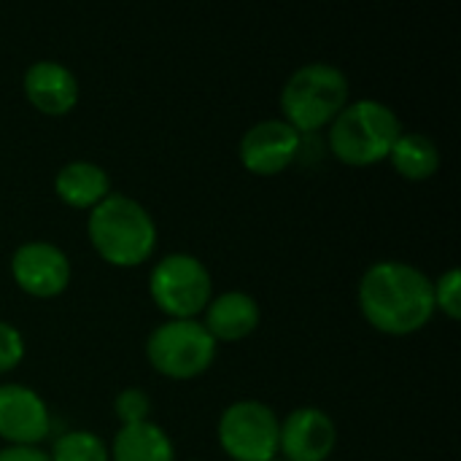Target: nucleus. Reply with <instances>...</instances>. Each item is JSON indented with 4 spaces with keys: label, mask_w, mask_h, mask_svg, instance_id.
<instances>
[{
    "label": "nucleus",
    "mask_w": 461,
    "mask_h": 461,
    "mask_svg": "<svg viewBox=\"0 0 461 461\" xmlns=\"http://www.w3.org/2000/svg\"><path fill=\"white\" fill-rule=\"evenodd\" d=\"M359 308L365 319L389 335H411L435 313L432 278L405 259H378L359 278Z\"/></svg>",
    "instance_id": "nucleus-1"
},
{
    "label": "nucleus",
    "mask_w": 461,
    "mask_h": 461,
    "mask_svg": "<svg viewBox=\"0 0 461 461\" xmlns=\"http://www.w3.org/2000/svg\"><path fill=\"white\" fill-rule=\"evenodd\" d=\"M86 232L95 251L116 267L140 265L157 246L154 216L143 203L122 192H111L89 211Z\"/></svg>",
    "instance_id": "nucleus-2"
},
{
    "label": "nucleus",
    "mask_w": 461,
    "mask_h": 461,
    "mask_svg": "<svg viewBox=\"0 0 461 461\" xmlns=\"http://www.w3.org/2000/svg\"><path fill=\"white\" fill-rule=\"evenodd\" d=\"M400 132L402 122L392 105L375 97H359L346 103L330 122V149L340 162L362 167L386 159Z\"/></svg>",
    "instance_id": "nucleus-3"
},
{
    "label": "nucleus",
    "mask_w": 461,
    "mask_h": 461,
    "mask_svg": "<svg viewBox=\"0 0 461 461\" xmlns=\"http://www.w3.org/2000/svg\"><path fill=\"white\" fill-rule=\"evenodd\" d=\"M348 103V76L332 62H305L281 86V111L297 132L327 127Z\"/></svg>",
    "instance_id": "nucleus-4"
},
{
    "label": "nucleus",
    "mask_w": 461,
    "mask_h": 461,
    "mask_svg": "<svg viewBox=\"0 0 461 461\" xmlns=\"http://www.w3.org/2000/svg\"><path fill=\"white\" fill-rule=\"evenodd\" d=\"M149 292L167 319H197L213 297L211 270L189 251H170L151 267Z\"/></svg>",
    "instance_id": "nucleus-5"
},
{
    "label": "nucleus",
    "mask_w": 461,
    "mask_h": 461,
    "mask_svg": "<svg viewBox=\"0 0 461 461\" xmlns=\"http://www.w3.org/2000/svg\"><path fill=\"white\" fill-rule=\"evenodd\" d=\"M151 367L167 378H194L216 359V340L200 319H167L146 338Z\"/></svg>",
    "instance_id": "nucleus-6"
},
{
    "label": "nucleus",
    "mask_w": 461,
    "mask_h": 461,
    "mask_svg": "<svg viewBox=\"0 0 461 461\" xmlns=\"http://www.w3.org/2000/svg\"><path fill=\"white\" fill-rule=\"evenodd\" d=\"M281 419L262 400H238L219 416V443L235 461H276Z\"/></svg>",
    "instance_id": "nucleus-7"
},
{
    "label": "nucleus",
    "mask_w": 461,
    "mask_h": 461,
    "mask_svg": "<svg viewBox=\"0 0 461 461\" xmlns=\"http://www.w3.org/2000/svg\"><path fill=\"white\" fill-rule=\"evenodd\" d=\"M14 281L32 297H54L70 284V259L51 240H24L11 254Z\"/></svg>",
    "instance_id": "nucleus-8"
},
{
    "label": "nucleus",
    "mask_w": 461,
    "mask_h": 461,
    "mask_svg": "<svg viewBox=\"0 0 461 461\" xmlns=\"http://www.w3.org/2000/svg\"><path fill=\"white\" fill-rule=\"evenodd\" d=\"M300 146L303 132H297L286 119H262L243 132L238 157L251 173L276 176L294 162Z\"/></svg>",
    "instance_id": "nucleus-9"
},
{
    "label": "nucleus",
    "mask_w": 461,
    "mask_h": 461,
    "mask_svg": "<svg viewBox=\"0 0 461 461\" xmlns=\"http://www.w3.org/2000/svg\"><path fill=\"white\" fill-rule=\"evenodd\" d=\"M338 443L332 416L316 405L294 408L278 427V451L286 461H324Z\"/></svg>",
    "instance_id": "nucleus-10"
},
{
    "label": "nucleus",
    "mask_w": 461,
    "mask_h": 461,
    "mask_svg": "<svg viewBox=\"0 0 461 461\" xmlns=\"http://www.w3.org/2000/svg\"><path fill=\"white\" fill-rule=\"evenodd\" d=\"M51 429L46 400L24 384H0V438L11 446H38Z\"/></svg>",
    "instance_id": "nucleus-11"
},
{
    "label": "nucleus",
    "mask_w": 461,
    "mask_h": 461,
    "mask_svg": "<svg viewBox=\"0 0 461 461\" xmlns=\"http://www.w3.org/2000/svg\"><path fill=\"white\" fill-rule=\"evenodd\" d=\"M22 89L27 100L49 116L68 113L78 103V78L59 59H35L22 76Z\"/></svg>",
    "instance_id": "nucleus-12"
},
{
    "label": "nucleus",
    "mask_w": 461,
    "mask_h": 461,
    "mask_svg": "<svg viewBox=\"0 0 461 461\" xmlns=\"http://www.w3.org/2000/svg\"><path fill=\"white\" fill-rule=\"evenodd\" d=\"M203 327L211 332V338L219 340H243L246 335H251L259 324V303L240 289H230L221 292L216 297L208 300L205 311H203Z\"/></svg>",
    "instance_id": "nucleus-13"
},
{
    "label": "nucleus",
    "mask_w": 461,
    "mask_h": 461,
    "mask_svg": "<svg viewBox=\"0 0 461 461\" xmlns=\"http://www.w3.org/2000/svg\"><path fill=\"white\" fill-rule=\"evenodd\" d=\"M54 192L73 208H95L111 194V176L92 159H70L54 176Z\"/></svg>",
    "instance_id": "nucleus-14"
},
{
    "label": "nucleus",
    "mask_w": 461,
    "mask_h": 461,
    "mask_svg": "<svg viewBox=\"0 0 461 461\" xmlns=\"http://www.w3.org/2000/svg\"><path fill=\"white\" fill-rule=\"evenodd\" d=\"M108 454L111 461H176V446L170 435L149 419L124 424L116 432Z\"/></svg>",
    "instance_id": "nucleus-15"
},
{
    "label": "nucleus",
    "mask_w": 461,
    "mask_h": 461,
    "mask_svg": "<svg viewBox=\"0 0 461 461\" xmlns=\"http://www.w3.org/2000/svg\"><path fill=\"white\" fill-rule=\"evenodd\" d=\"M392 165L397 167L400 176L411 181H424L438 173L440 167V149L438 143L419 130H402L400 138L394 140L389 151Z\"/></svg>",
    "instance_id": "nucleus-16"
},
{
    "label": "nucleus",
    "mask_w": 461,
    "mask_h": 461,
    "mask_svg": "<svg viewBox=\"0 0 461 461\" xmlns=\"http://www.w3.org/2000/svg\"><path fill=\"white\" fill-rule=\"evenodd\" d=\"M51 461H111L108 446L103 443V438H97L89 429H68L62 435L54 438Z\"/></svg>",
    "instance_id": "nucleus-17"
},
{
    "label": "nucleus",
    "mask_w": 461,
    "mask_h": 461,
    "mask_svg": "<svg viewBox=\"0 0 461 461\" xmlns=\"http://www.w3.org/2000/svg\"><path fill=\"white\" fill-rule=\"evenodd\" d=\"M432 297H435V311L440 308L448 319L461 316V270L448 267L440 273V278H432Z\"/></svg>",
    "instance_id": "nucleus-18"
},
{
    "label": "nucleus",
    "mask_w": 461,
    "mask_h": 461,
    "mask_svg": "<svg viewBox=\"0 0 461 461\" xmlns=\"http://www.w3.org/2000/svg\"><path fill=\"white\" fill-rule=\"evenodd\" d=\"M113 413L119 416L122 427L124 424H138V421H149L151 416V397L138 389V386H127L116 394L113 400Z\"/></svg>",
    "instance_id": "nucleus-19"
},
{
    "label": "nucleus",
    "mask_w": 461,
    "mask_h": 461,
    "mask_svg": "<svg viewBox=\"0 0 461 461\" xmlns=\"http://www.w3.org/2000/svg\"><path fill=\"white\" fill-rule=\"evenodd\" d=\"M24 357V335L5 319H0V373L16 367Z\"/></svg>",
    "instance_id": "nucleus-20"
},
{
    "label": "nucleus",
    "mask_w": 461,
    "mask_h": 461,
    "mask_svg": "<svg viewBox=\"0 0 461 461\" xmlns=\"http://www.w3.org/2000/svg\"><path fill=\"white\" fill-rule=\"evenodd\" d=\"M0 461H51L49 451L41 446H5L0 451Z\"/></svg>",
    "instance_id": "nucleus-21"
}]
</instances>
